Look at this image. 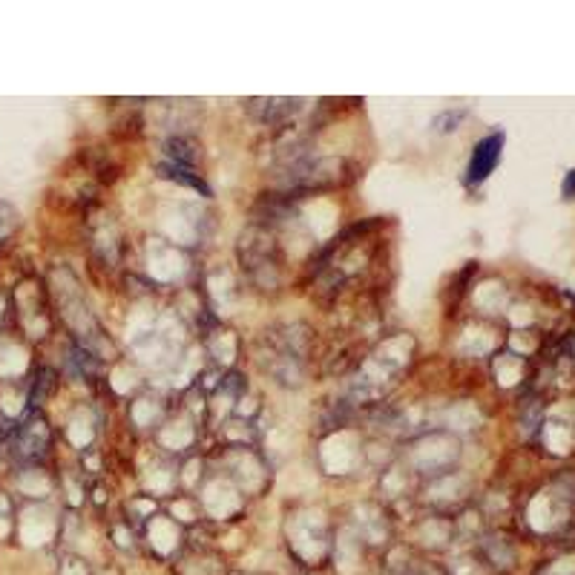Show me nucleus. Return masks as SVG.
<instances>
[{
	"label": "nucleus",
	"mask_w": 575,
	"mask_h": 575,
	"mask_svg": "<svg viewBox=\"0 0 575 575\" xmlns=\"http://www.w3.org/2000/svg\"><path fill=\"white\" fill-rule=\"evenodd\" d=\"M564 196L570 199V196H575V170H570V176L564 178Z\"/></svg>",
	"instance_id": "f03ea898"
},
{
	"label": "nucleus",
	"mask_w": 575,
	"mask_h": 575,
	"mask_svg": "<svg viewBox=\"0 0 575 575\" xmlns=\"http://www.w3.org/2000/svg\"><path fill=\"white\" fill-rule=\"evenodd\" d=\"M500 147H503V136L500 133H492L483 141H478V147L472 153V161H469V182L472 185L483 182V178L495 170L498 158H500Z\"/></svg>",
	"instance_id": "f257e3e1"
}]
</instances>
